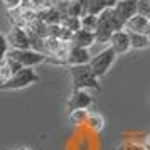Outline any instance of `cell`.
<instances>
[{"label":"cell","mask_w":150,"mask_h":150,"mask_svg":"<svg viewBox=\"0 0 150 150\" xmlns=\"http://www.w3.org/2000/svg\"><path fill=\"white\" fill-rule=\"evenodd\" d=\"M123 24L116 19L111 8L103 10L101 14H98V21H96V29H95V41L98 44H106L110 41V37L113 32L116 30H122Z\"/></svg>","instance_id":"obj_1"},{"label":"cell","mask_w":150,"mask_h":150,"mask_svg":"<svg viewBox=\"0 0 150 150\" xmlns=\"http://www.w3.org/2000/svg\"><path fill=\"white\" fill-rule=\"evenodd\" d=\"M69 78H71L73 89H98V91L101 89L98 78L88 64L69 68Z\"/></svg>","instance_id":"obj_2"},{"label":"cell","mask_w":150,"mask_h":150,"mask_svg":"<svg viewBox=\"0 0 150 150\" xmlns=\"http://www.w3.org/2000/svg\"><path fill=\"white\" fill-rule=\"evenodd\" d=\"M7 56L12 57L15 62H19L21 68H35L47 61V56L44 52H39L34 49H8Z\"/></svg>","instance_id":"obj_3"},{"label":"cell","mask_w":150,"mask_h":150,"mask_svg":"<svg viewBox=\"0 0 150 150\" xmlns=\"http://www.w3.org/2000/svg\"><path fill=\"white\" fill-rule=\"evenodd\" d=\"M115 59H116V54L113 52V49L108 46V47H105L103 51H100L98 54L91 56L88 66L91 68V71L95 73L96 78L100 79V78H103V76H105L110 69H111L113 62H115Z\"/></svg>","instance_id":"obj_4"},{"label":"cell","mask_w":150,"mask_h":150,"mask_svg":"<svg viewBox=\"0 0 150 150\" xmlns=\"http://www.w3.org/2000/svg\"><path fill=\"white\" fill-rule=\"evenodd\" d=\"M37 81H39V74L34 71V68H22L15 74L10 76L0 86V89H24Z\"/></svg>","instance_id":"obj_5"},{"label":"cell","mask_w":150,"mask_h":150,"mask_svg":"<svg viewBox=\"0 0 150 150\" xmlns=\"http://www.w3.org/2000/svg\"><path fill=\"white\" fill-rule=\"evenodd\" d=\"M93 103H95V100L88 89H73L66 106L71 113L74 110H88L89 106H93Z\"/></svg>","instance_id":"obj_6"},{"label":"cell","mask_w":150,"mask_h":150,"mask_svg":"<svg viewBox=\"0 0 150 150\" xmlns=\"http://www.w3.org/2000/svg\"><path fill=\"white\" fill-rule=\"evenodd\" d=\"M8 44V49H30V42H29V35L24 27L14 25L10 29L8 35H5Z\"/></svg>","instance_id":"obj_7"},{"label":"cell","mask_w":150,"mask_h":150,"mask_svg":"<svg viewBox=\"0 0 150 150\" xmlns=\"http://www.w3.org/2000/svg\"><path fill=\"white\" fill-rule=\"evenodd\" d=\"M111 12L125 25V22L128 21L132 15L137 14V0H118L111 7Z\"/></svg>","instance_id":"obj_8"},{"label":"cell","mask_w":150,"mask_h":150,"mask_svg":"<svg viewBox=\"0 0 150 150\" xmlns=\"http://www.w3.org/2000/svg\"><path fill=\"white\" fill-rule=\"evenodd\" d=\"M89 59H91V54H89L88 49L69 46L68 56H66V59H64V66H68V68H73V66H83V64H88Z\"/></svg>","instance_id":"obj_9"},{"label":"cell","mask_w":150,"mask_h":150,"mask_svg":"<svg viewBox=\"0 0 150 150\" xmlns=\"http://www.w3.org/2000/svg\"><path fill=\"white\" fill-rule=\"evenodd\" d=\"M108 44H110V47L113 49V52H115V54H127L130 49H132V47H130L128 32H127L125 29L113 32L111 37H110Z\"/></svg>","instance_id":"obj_10"},{"label":"cell","mask_w":150,"mask_h":150,"mask_svg":"<svg viewBox=\"0 0 150 150\" xmlns=\"http://www.w3.org/2000/svg\"><path fill=\"white\" fill-rule=\"evenodd\" d=\"M95 34L93 32H88V30H76L71 35V41H69V46H74V47H83V49H89L93 44H95Z\"/></svg>","instance_id":"obj_11"},{"label":"cell","mask_w":150,"mask_h":150,"mask_svg":"<svg viewBox=\"0 0 150 150\" xmlns=\"http://www.w3.org/2000/svg\"><path fill=\"white\" fill-rule=\"evenodd\" d=\"M149 25V19H145L142 15H132L128 21L125 22V25L123 29L127 30V32H135V34H143L145 32V29Z\"/></svg>","instance_id":"obj_12"},{"label":"cell","mask_w":150,"mask_h":150,"mask_svg":"<svg viewBox=\"0 0 150 150\" xmlns=\"http://www.w3.org/2000/svg\"><path fill=\"white\" fill-rule=\"evenodd\" d=\"M35 17L41 22H44L46 25H56V24L61 22V15H59V12H57V8L54 5L44 8L41 12H35Z\"/></svg>","instance_id":"obj_13"},{"label":"cell","mask_w":150,"mask_h":150,"mask_svg":"<svg viewBox=\"0 0 150 150\" xmlns=\"http://www.w3.org/2000/svg\"><path fill=\"white\" fill-rule=\"evenodd\" d=\"M118 0H89L88 4V10H86V14H93V15H98L101 14L103 10H106V8H111L115 5Z\"/></svg>","instance_id":"obj_14"},{"label":"cell","mask_w":150,"mask_h":150,"mask_svg":"<svg viewBox=\"0 0 150 150\" xmlns=\"http://www.w3.org/2000/svg\"><path fill=\"white\" fill-rule=\"evenodd\" d=\"M84 125H86L89 130H93V132L98 133V132H101V130L105 128V118H103L100 113H88Z\"/></svg>","instance_id":"obj_15"},{"label":"cell","mask_w":150,"mask_h":150,"mask_svg":"<svg viewBox=\"0 0 150 150\" xmlns=\"http://www.w3.org/2000/svg\"><path fill=\"white\" fill-rule=\"evenodd\" d=\"M130 37V47L132 49H147L150 47L149 39L145 37V34H135V32H128Z\"/></svg>","instance_id":"obj_16"},{"label":"cell","mask_w":150,"mask_h":150,"mask_svg":"<svg viewBox=\"0 0 150 150\" xmlns=\"http://www.w3.org/2000/svg\"><path fill=\"white\" fill-rule=\"evenodd\" d=\"M96 21H98V15H93V14H84V15L79 17L81 29H83V30H88V32H95Z\"/></svg>","instance_id":"obj_17"},{"label":"cell","mask_w":150,"mask_h":150,"mask_svg":"<svg viewBox=\"0 0 150 150\" xmlns=\"http://www.w3.org/2000/svg\"><path fill=\"white\" fill-rule=\"evenodd\" d=\"M24 5L29 7L30 10H34V12H41L44 8L51 7L52 2L51 0H24Z\"/></svg>","instance_id":"obj_18"},{"label":"cell","mask_w":150,"mask_h":150,"mask_svg":"<svg viewBox=\"0 0 150 150\" xmlns=\"http://www.w3.org/2000/svg\"><path fill=\"white\" fill-rule=\"evenodd\" d=\"M61 25L64 29H68L69 32H76L81 29V22H79V17H64L61 21Z\"/></svg>","instance_id":"obj_19"},{"label":"cell","mask_w":150,"mask_h":150,"mask_svg":"<svg viewBox=\"0 0 150 150\" xmlns=\"http://www.w3.org/2000/svg\"><path fill=\"white\" fill-rule=\"evenodd\" d=\"M137 15L150 21V0H137Z\"/></svg>","instance_id":"obj_20"},{"label":"cell","mask_w":150,"mask_h":150,"mask_svg":"<svg viewBox=\"0 0 150 150\" xmlns=\"http://www.w3.org/2000/svg\"><path fill=\"white\" fill-rule=\"evenodd\" d=\"M71 120L76 123V125H84L86 122V116H88V110H74L69 113Z\"/></svg>","instance_id":"obj_21"},{"label":"cell","mask_w":150,"mask_h":150,"mask_svg":"<svg viewBox=\"0 0 150 150\" xmlns=\"http://www.w3.org/2000/svg\"><path fill=\"white\" fill-rule=\"evenodd\" d=\"M68 15L69 17H81V15H84V12H83V8L76 4L74 0H68Z\"/></svg>","instance_id":"obj_22"},{"label":"cell","mask_w":150,"mask_h":150,"mask_svg":"<svg viewBox=\"0 0 150 150\" xmlns=\"http://www.w3.org/2000/svg\"><path fill=\"white\" fill-rule=\"evenodd\" d=\"M8 52V44H7V39H5V35L0 34V62L5 59V56Z\"/></svg>","instance_id":"obj_23"},{"label":"cell","mask_w":150,"mask_h":150,"mask_svg":"<svg viewBox=\"0 0 150 150\" xmlns=\"http://www.w3.org/2000/svg\"><path fill=\"white\" fill-rule=\"evenodd\" d=\"M4 5L10 12V10H15V8L22 7L24 5V0H4Z\"/></svg>","instance_id":"obj_24"},{"label":"cell","mask_w":150,"mask_h":150,"mask_svg":"<svg viewBox=\"0 0 150 150\" xmlns=\"http://www.w3.org/2000/svg\"><path fill=\"white\" fill-rule=\"evenodd\" d=\"M120 150H145V149H143V145L128 142V143H125V145H122V147H120Z\"/></svg>","instance_id":"obj_25"},{"label":"cell","mask_w":150,"mask_h":150,"mask_svg":"<svg viewBox=\"0 0 150 150\" xmlns=\"http://www.w3.org/2000/svg\"><path fill=\"white\" fill-rule=\"evenodd\" d=\"M76 4L79 5V7L83 8V12L86 14V10H88V4H89V0H74Z\"/></svg>","instance_id":"obj_26"},{"label":"cell","mask_w":150,"mask_h":150,"mask_svg":"<svg viewBox=\"0 0 150 150\" xmlns=\"http://www.w3.org/2000/svg\"><path fill=\"white\" fill-rule=\"evenodd\" d=\"M143 34H145V37H147L149 42H150V21H149V25H147V29H145V32H143Z\"/></svg>","instance_id":"obj_27"},{"label":"cell","mask_w":150,"mask_h":150,"mask_svg":"<svg viewBox=\"0 0 150 150\" xmlns=\"http://www.w3.org/2000/svg\"><path fill=\"white\" fill-rule=\"evenodd\" d=\"M143 149H145V150H150V135L147 137V140H145V143H143Z\"/></svg>","instance_id":"obj_28"},{"label":"cell","mask_w":150,"mask_h":150,"mask_svg":"<svg viewBox=\"0 0 150 150\" xmlns=\"http://www.w3.org/2000/svg\"><path fill=\"white\" fill-rule=\"evenodd\" d=\"M4 84V78H2V74H0V86Z\"/></svg>","instance_id":"obj_29"},{"label":"cell","mask_w":150,"mask_h":150,"mask_svg":"<svg viewBox=\"0 0 150 150\" xmlns=\"http://www.w3.org/2000/svg\"><path fill=\"white\" fill-rule=\"evenodd\" d=\"M17 150H29V149H25V147H21V149H17Z\"/></svg>","instance_id":"obj_30"}]
</instances>
